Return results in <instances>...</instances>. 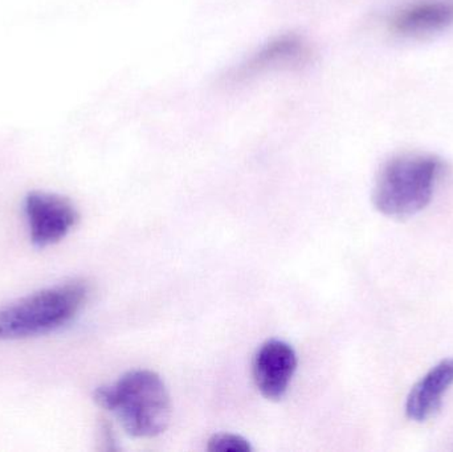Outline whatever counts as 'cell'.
Here are the masks:
<instances>
[{"instance_id": "cell-8", "label": "cell", "mask_w": 453, "mask_h": 452, "mask_svg": "<svg viewBox=\"0 0 453 452\" xmlns=\"http://www.w3.org/2000/svg\"><path fill=\"white\" fill-rule=\"evenodd\" d=\"M453 387V358L441 361L428 371L406 400V416L414 422L430 419L443 403L444 395Z\"/></svg>"}, {"instance_id": "cell-7", "label": "cell", "mask_w": 453, "mask_h": 452, "mask_svg": "<svg viewBox=\"0 0 453 452\" xmlns=\"http://www.w3.org/2000/svg\"><path fill=\"white\" fill-rule=\"evenodd\" d=\"M311 57L308 44L296 34H284L271 40L256 50L232 74L234 80H245L266 72L303 65Z\"/></svg>"}, {"instance_id": "cell-1", "label": "cell", "mask_w": 453, "mask_h": 452, "mask_svg": "<svg viewBox=\"0 0 453 452\" xmlns=\"http://www.w3.org/2000/svg\"><path fill=\"white\" fill-rule=\"evenodd\" d=\"M98 406L111 411L122 429L134 438H154L165 433L172 419L166 385L151 371H133L116 384L98 387Z\"/></svg>"}, {"instance_id": "cell-6", "label": "cell", "mask_w": 453, "mask_h": 452, "mask_svg": "<svg viewBox=\"0 0 453 452\" xmlns=\"http://www.w3.org/2000/svg\"><path fill=\"white\" fill-rule=\"evenodd\" d=\"M453 26V0H415L390 19L391 31L403 37L431 36Z\"/></svg>"}, {"instance_id": "cell-4", "label": "cell", "mask_w": 453, "mask_h": 452, "mask_svg": "<svg viewBox=\"0 0 453 452\" xmlns=\"http://www.w3.org/2000/svg\"><path fill=\"white\" fill-rule=\"evenodd\" d=\"M24 214L32 243L39 249L63 241L79 220V212L69 199L45 191H32L26 196Z\"/></svg>"}, {"instance_id": "cell-5", "label": "cell", "mask_w": 453, "mask_h": 452, "mask_svg": "<svg viewBox=\"0 0 453 452\" xmlns=\"http://www.w3.org/2000/svg\"><path fill=\"white\" fill-rule=\"evenodd\" d=\"M296 369L295 349L287 342L271 340L261 345L253 358V381L263 397L277 401L287 393Z\"/></svg>"}, {"instance_id": "cell-3", "label": "cell", "mask_w": 453, "mask_h": 452, "mask_svg": "<svg viewBox=\"0 0 453 452\" xmlns=\"http://www.w3.org/2000/svg\"><path fill=\"white\" fill-rule=\"evenodd\" d=\"M84 281L42 289L0 308V342L42 336L71 323L87 303Z\"/></svg>"}, {"instance_id": "cell-9", "label": "cell", "mask_w": 453, "mask_h": 452, "mask_svg": "<svg viewBox=\"0 0 453 452\" xmlns=\"http://www.w3.org/2000/svg\"><path fill=\"white\" fill-rule=\"evenodd\" d=\"M207 450L211 452H250L252 446L242 435L220 433L209 441Z\"/></svg>"}, {"instance_id": "cell-2", "label": "cell", "mask_w": 453, "mask_h": 452, "mask_svg": "<svg viewBox=\"0 0 453 452\" xmlns=\"http://www.w3.org/2000/svg\"><path fill=\"white\" fill-rule=\"evenodd\" d=\"M443 162L431 154H402L386 162L375 182L378 211L404 219L423 211L433 201L443 172Z\"/></svg>"}]
</instances>
